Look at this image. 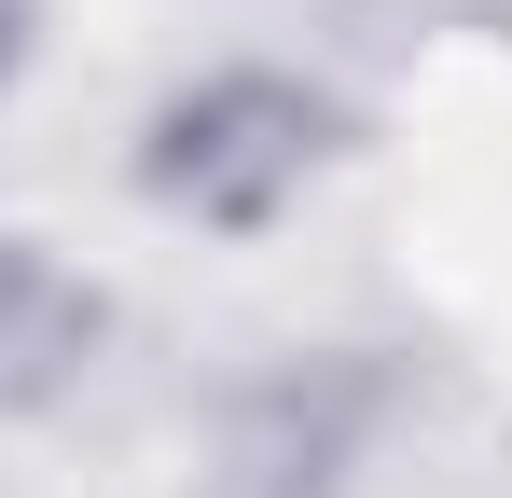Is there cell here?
Segmentation results:
<instances>
[{"instance_id": "cell-2", "label": "cell", "mask_w": 512, "mask_h": 498, "mask_svg": "<svg viewBox=\"0 0 512 498\" xmlns=\"http://www.w3.org/2000/svg\"><path fill=\"white\" fill-rule=\"evenodd\" d=\"M84 346H97V305L42 263V249L0 236V388H56Z\"/></svg>"}, {"instance_id": "cell-3", "label": "cell", "mask_w": 512, "mask_h": 498, "mask_svg": "<svg viewBox=\"0 0 512 498\" xmlns=\"http://www.w3.org/2000/svg\"><path fill=\"white\" fill-rule=\"evenodd\" d=\"M28 42H42V0H0V83L28 70Z\"/></svg>"}, {"instance_id": "cell-1", "label": "cell", "mask_w": 512, "mask_h": 498, "mask_svg": "<svg viewBox=\"0 0 512 498\" xmlns=\"http://www.w3.org/2000/svg\"><path fill=\"white\" fill-rule=\"evenodd\" d=\"M319 166H333V111L291 70H208L139 125V194L208 236H263Z\"/></svg>"}]
</instances>
